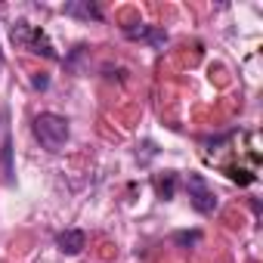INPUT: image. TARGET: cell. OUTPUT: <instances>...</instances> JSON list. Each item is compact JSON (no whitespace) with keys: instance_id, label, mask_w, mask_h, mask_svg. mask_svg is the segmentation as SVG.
I'll return each mask as SVG.
<instances>
[{"instance_id":"3957f363","label":"cell","mask_w":263,"mask_h":263,"mask_svg":"<svg viewBox=\"0 0 263 263\" xmlns=\"http://www.w3.org/2000/svg\"><path fill=\"white\" fill-rule=\"evenodd\" d=\"M186 189H189V201H192V208L198 211V214H214L217 211V192L208 186V180L201 177V174H189V180H186Z\"/></svg>"},{"instance_id":"ba28073f","label":"cell","mask_w":263,"mask_h":263,"mask_svg":"<svg viewBox=\"0 0 263 263\" xmlns=\"http://www.w3.org/2000/svg\"><path fill=\"white\" fill-rule=\"evenodd\" d=\"M4 174H7V183H13V143H10V134L4 137Z\"/></svg>"},{"instance_id":"9c48e42d","label":"cell","mask_w":263,"mask_h":263,"mask_svg":"<svg viewBox=\"0 0 263 263\" xmlns=\"http://www.w3.org/2000/svg\"><path fill=\"white\" fill-rule=\"evenodd\" d=\"M177 241L180 245H195L198 241V232H177Z\"/></svg>"},{"instance_id":"5b68a950","label":"cell","mask_w":263,"mask_h":263,"mask_svg":"<svg viewBox=\"0 0 263 263\" xmlns=\"http://www.w3.org/2000/svg\"><path fill=\"white\" fill-rule=\"evenodd\" d=\"M56 245H59L62 254H81L84 245H87V235L81 229H65V232L56 235Z\"/></svg>"},{"instance_id":"52a82bcc","label":"cell","mask_w":263,"mask_h":263,"mask_svg":"<svg viewBox=\"0 0 263 263\" xmlns=\"http://www.w3.org/2000/svg\"><path fill=\"white\" fill-rule=\"evenodd\" d=\"M152 186H155V192H158V198H174V192H177V174H171V171H164V174H155V180H152Z\"/></svg>"},{"instance_id":"8992f818","label":"cell","mask_w":263,"mask_h":263,"mask_svg":"<svg viewBox=\"0 0 263 263\" xmlns=\"http://www.w3.org/2000/svg\"><path fill=\"white\" fill-rule=\"evenodd\" d=\"M127 31V37H134V41H149V44H155V47H161V44H167V34L161 31V28H149V25H140V28H124Z\"/></svg>"},{"instance_id":"30bf717a","label":"cell","mask_w":263,"mask_h":263,"mask_svg":"<svg viewBox=\"0 0 263 263\" xmlns=\"http://www.w3.org/2000/svg\"><path fill=\"white\" fill-rule=\"evenodd\" d=\"M31 84H34V90H47V84H50V78H47V74H37V78H34Z\"/></svg>"},{"instance_id":"6da1fadb","label":"cell","mask_w":263,"mask_h":263,"mask_svg":"<svg viewBox=\"0 0 263 263\" xmlns=\"http://www.w3.org/2000/svg\"><path fill=\"white\" fill-rule=\"evenodd\" d=\"M31 130H34V140H37L47 152H62V146L68 143V121H65L62 115L44 111V115L34 118Z\"/></svg>"},{"instance_id":"277c9868","label":"cell","mask_w":263,"mask_h":263,"mask_svg":"<svg viewBox=\"0 0 263 263\" xmlns=\"http://www.w3.org/2000/svg\"><path fill=\"white\" fill-rule=\"evenodd\" d=\"M62 13L65 16H74V19H84V22H99L102 19V10L96 7V4H90V0H71V4H65L62 7Z\"/></svg>"},{"instance_id":"7a4b0ae2","label":"cell","mask_w":263,"mask_h":263,"mask_svg":"<svg viewBox=\"0 0 263 263\" xmlns=\"http://www.w3.org/2000/svg\"><path fill=\"white\" fill-rule=\"evenodd\" d=\"M10 37H13V44H16V47H25V50L37 53V56H47V59H59V53H56L53 41H50V37H47V31H41L37 25L16 22V25H13V31H10Z\"/></svg>"}]
</instances>
